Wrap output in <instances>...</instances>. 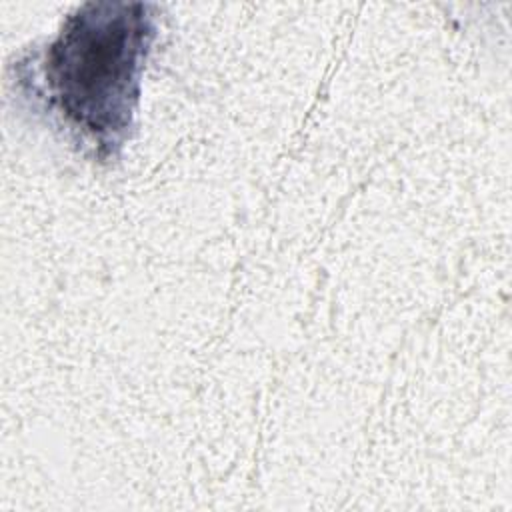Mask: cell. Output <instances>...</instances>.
Instances as JSON below:
<instances>
[{
	"instance_id": "obj_1",
	"label": "cell",
	"mask_w": 512,
	"mask_h": 512,
	"mask_svg": "<svg viewBox=\"0 0 512 512\" xmlns=\"http://www.w3.org/2000/svg\"><path fill=\"white\" fill-rule=\"evenodd\" d=\"M152 36L144 4H86L46 56V84L62 114L96 144H120Z\"/></svg>"
}]
</instances>
